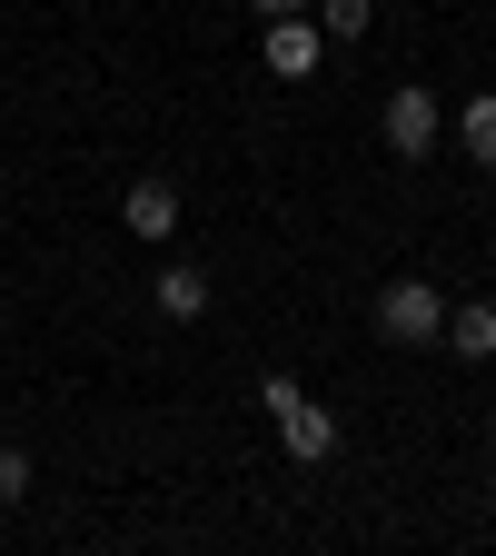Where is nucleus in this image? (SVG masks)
<instances>
[{"instance_id":"obj_4","label":"nucleus","mask_w":496,"mask_h":556,"mask_svg":"<svg viewBox=\"0 0 496 556\" xmlns=\"http://www.w3.org/2000/svg\"><path fill=\"white\" fill-rule=\"evenodd\" d=\"M268 417H278V438H289V457H298V467H318V457L338 447V417H328V407H318L308 388H298V397H278Z\"/></svg>"},{"instance_id":"obj_6","label":"nucleus","mask_w":496,"mask_h":556,"mask_svg":"<svg viewBox=\"0 0 496 556\" xmlns=\"http://www.w3.org/2000/svg\"><path fill=\"white\" fill-rule=\"evenodd\" d=\"M199 308H208V268H189V258H169V268H160V318H179V328H189Z\"/></svg>"},{"instance_id":"obj_2","label":"nucleus","mask_w":496,"mask_h":556,"mask_svg":"<svg viewBox=\"0 0 496 556\" xmlns=\"http://www.w3.org/2000/svg\"><path fill=\"white\" fill-rule=\"evenodd\" d=\"M378 129H387V150H397V160H428V150H437V129H447V110H437V90L397 80V90H387V119H378Z\"/></svg>"},{"instance_id":"obj_11","label":"nucleus","mask_w":496,"mask_h":556,"mask_svg":"<svg viewBox=\"0 0 496 556\" xmlns=\"http://www.w3.org/2000/svg\"><path fill=\"white\" fill-rule=\"evenodd\" d=\"M258 21H289V11H318V0H249Z\"/></svg>"},{"instance_id":"obj_8","label":"nucleus","mask_w":496,"mask_h":556,"mask_svg":"<svg viewBox=\"0 0 496 556\" xmlns=\"http://www.w3.org/2000/svg\"><path fill=\"white\" fill-rule=\"evenodd\" d=\"M457 139H467V160H476V169H496V90H476V100L457 110Z\"/></svg>"},{"instance_id":"obj_9","label":"nucleus","mask_w":496,"mask_h":556,"mask_svg":"<svg viewBox=\"0 0 496 556\" xmlns=\"http://www.w3.org/2000/svg\"><path fill=\"white\" fill-rule=\"evenodd\" d=\"M318 30L328 40H368L378 30V0H318Z\"/></svg>"},{"instance_id":"obj_5","label":"nucleus","mask_w":496,"mask_h":556,"mask_svg":"<svg viewBox=\"0 0 496 556\" xmlns=\"http://www.w3.org/2000/svg\"><path fill=\"white\" fill-rule=\"evenodd\" d=\"M119 219H129V239H150V249H169V239H179V189H169V179H129V199H119Z\"/></svg>"},{"instance_id":"obj_7","label":"nucleus","mask_w":496,"mask_h":556,"mask_svg":"<svg viewBox=\"0 0 496 556\" xmlns=\"http://www.w3.org/2000/svg\"><path fill=\"white\" fill-rule=\"evenodd\" d=\"M447 348L476 368V358H496V308L486 299H467V308H447Z\"/></svg>"},{"instance_id":"obj_1","label":"nucleus","mask_w":496,"mask_h":556,"mask_svg":"<svg viewBox=\"0 0 496 556\" xmlns=\"http://www.w3.org/2000/svg\"><path fill=\"white\" fill-rule=\"evenodd\" d=\"M378 338H397V348L447 338V299L428 289V278H387V289H378Z\"/></svg>"},{"instance_id":"obj_10","label":"nucleus","mask_w":496,"mask_h":556,"mask_svg":"<svg viewBox=\"0 0 496 556\" xmlns=\"http://www.w3.org/2000/svg\"><path fill=\"white\" fill-rule=\"evenodd\" d=\"M21 497H30V457L0 447V507H21Z\"/></svg>"},{"instance_id":"obj_3","label":"nucleus","mask_w":496,"mask_h":556,"mask_svg":"<svg viewBox=\"0 0 496 556\" xmlns=\"http://www.w3.org/2000/svg\"><path fill=\"white\" fill-rule=\"evenodd\" d=\"M318 50H328V30H318L308 11H289V21H268V30H258L268 80H318Z\"/></svg>"}]
</instances>
